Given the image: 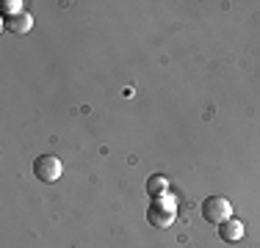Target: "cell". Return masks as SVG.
Wrapping results in <instances>:
<instances>
[{
	"label": "cell",
	"mask_w": 260,
	"mask_h": 248,
	"mask_svg": "<svg viewBox=\"0 0 260 248\" xmlns=\"http://www.w3.org/2000/svg\"><path fill=\"white\" fill-rule=\"evenodd\" d=\"M34 174L39 177V182H55L61 177V160L53 154H42L34 163Z\"/></svg>",
	"instance_id": "cell-3"
},
{
	"label": "cell",
	"mask_w": 260,
	"mask_h": 248,
	"mask_svg": "<svg viewBox=\"0 0 260 248\" xmlns=\"http://www.w3.org/2000/svg\"><path fill=\"white\" fill-rule=\"evenodd\" d=\"M230 213H233V204L224 196H210L202 204V218L213 223V226H221L224 221H230Z\"/></svg>",
	"instance_id": "cell-2"
},
{
	"label": "cell",
	"mask_w": 260,
	"mask_h": 248,
	"mask_svg": "<svg viewBox=\"0 0 260 248\" xmlns=\"http://www.w3.org/2000/svg\"><path fill=\"white\" fill-rule=\"evenodd\" d=\"M219 237L224 240V243H238V240L244 237V223L235 221V218L224 221V223L219 226Z\"/></svg>",
	"instance_id": "cell-5"
},
{
	"label": "cell",
	"mask_w": 260,
	"mask_h": 248,
	"mask_svg": "<svg viewBox=\"0 0 260 248\" xmlns=\"http://www.w3.org/2000/svg\"><path fill=\"white\" fill-rule=\"evenodd\" d=\"M3 28L9 30V33H28V30L34 28V17H30L28 11L14 14V17H3Z\"/></svg>",
	"instance_id": "cell-4"
},
{
	"label": "cell",
	"mask_w": 260,
	"mask_h": 248,
	"mask_svg": "<svg viewBox=\"0 0 260 248\" xmlns=\"http://www.w3.org/2000/svg\"><path fill=\"white\" fill-rule=\"evenodd\" d=\"M177 218V204H175V198L172 196H158L155 201L147 207V221L152 223V226H158V229H166V226H172Z\"/></svg>",
	"instance_id": "cell-1"
},
{
	"label": "cell",
	"mask_w": 260,
	"mask_h": 248,
	"mask_svg": "<svg viewBox=\"0 0 260 248\" xmlns=\"http://www.w3.org/2000/svg\"><path fill=\"white\" fill-rule=\"evenodd\" d=\"M14 14H22V3L20 0H6L3 3V17H14Z\"/></svg>",
	"instance_id": "cell-7"
},
{
	"label": "cell",
	"mask_w": 260,
	"mask_h": 248,
	"mask_svg": "<svg viewBox=\"0 0 260 248\" xmlns=\"http://www.w3.org/2000/svg\"><path fill=\"white\" fill-rule=\"evenodd\" d=\"M147 190H152V193L164 196V193H166V177H150V182H147Z\"/></svg>",
	"instance_id": "cell-6"
}]
</instances>
